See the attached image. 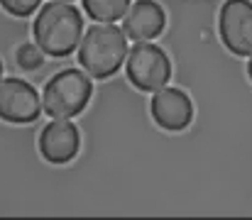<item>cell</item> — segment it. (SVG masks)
Here are the masks:
<instances>
[{
    "label": "cell",
    "mask_w": 252,
    "mask_h": 220,
    "mask_svg": "<svg viewBox=\"0 0 252 220\" xmlns=\"http://www.w3.org/2000/svg\"><path fill=\"white\" fill-rule=\"evenodd\" d=\"M84 32V15L74 2L49 0L37 10L32 22L34 44L44 52V57L54 59H64L76 52Z\"/></svg>",
    "instance_id": "1"
},
{
    "label": "cell",
    "mask_w": 252,
    "mask_h": 220,
    "mask_svg": "<svg viewBox=\"0 0 252 220\" xmlns=\"http://www.w3.org/2000/svg\"><path fill=\"white\" fill-rule=\"evenodd\" d=\"M127 34L115 22H95L91 25L81 37V44L76 49L79 64L91 78H110L120 71V66L127 59Z\"/></svg>",
    "instance_id": "2"
},
{
    "label": "cell",
    "mask_w": 252,
    "mask_h": 220,
    "mask_svg": "<svg viewBox=\"0 0 252 220\" xmlns=\"http://www.w3.org/2000/svg\"><path fill=\"white\" fill-rule=\"evenodd\" d=\"M93 95V81L84 69H64L54 73L42 91V110L52 120H71L81 115Z\"/></svg>",
    "instance_id": "3"
},
{
    "label": "cell",
    "mask_w": 252,
    "mask_h": 220,
    "mask_svg": "<svg viewBox=\"0 0 252 220\" xmlns=\"http://www.w3.org/2000/svg\"><path fill=\"white\" fill-rule=\"evenodd\" d=\"M127 81L142 93H157L171 78V62L167 52L155 42H137L125 59Z\"/></svg>",
    "instance_id": "4"
},
{
    "label": "cell",
    "mask_w": 252,
    "mask_h": 220,
    "mask_svg": "<svg viewBox=\"0 0 252 220\" xmlns=\"http://www.w3.org/2000/svg\"><path fill=\"white\" fill-rule=\"evenodd\" d=\"M42 113V95L39 91L15 76L0 78V120L10 125H30Z\"/></svg>",
    "instance_id": "5"
},
{
    "label": "cell",
    "mask_w": 252,
    "mask_h": 220,
    "mask_svg": "<svg viewBox=\"0 0 252 220\" xmlns=\"http://www.w3.org/2000/svg\"><path fill=\"white\" fill-rule=\"evenodd\" d=\"M218 34L235 57H252V2L225 0L218 12Z\"/></svg>",
    "instance_id": "6"
},
{
    "label": "cell",
    "mask_w": 252,
    "mask_h": 220,
    "mask_svg": "<svg viewBox=\"0 0 252 220\" xmlns=\"http://www.w3.org/2000/svg\"><path fill=\"white\" fill-rule=\"evenodd\" d=\"M37 149L49 164H69L79 157L81 149V130L71 120H52L42 127L37 137Z\"/></svg>",
    "instance_id": "7"
},
{
    "label": "cell",
    "mask_w": 252,
    "mask_h": 220,
    "mask_svg": "<svg viewBox=\"0 0 252 220\" xmlns=\"http://www.w3.org/2000/svg\"><path fill=\"white\" fill-rule=\"evenodd\" d=\"M150 113L157 127L167 132H184L193 120V103L186 91L164 86L150 100Z\"/></svg>",
    "instance_id": "8"
},
{
    "label": "cell",
    "mask_w": 252,
    "mask_h": 220,
    "mask_svg": "<svg viewBox=\"0 0 252 220\" xmlns=\"http://www.w3.org/2000/svg\"><path fill=\"white\" fill-rule=\"evenodd\" d=\"M123 30L135 44L152 42L167 30V12L157 0H135L123 17Z\"/></svg>",
    "instance_id": "9"
},
{
    "label": "cell",
    "mask_w": 252,
    "mask_h": 220,
    "mask_svg": "<svg viewBox=\"0 0 252 220\" xmlns=\"http://www.w3.org/2000/svg\"><path fill=\"white\" fill-rule=\"evenodd\" d=\"M132 0H84V12L95 22H118L127 15Z\"/></svg>",
    "instance_id": "10"
},
{
    "label": "cell",
    "mask_w": 252,
    "mask_h": 220,
    "mask_svg": "<svg viewBox=\"0 0 252 220\" xmlns=\"http://www.w3.org/2000/svg\"><path fill=\"white\" fill-rule=\"evenodd\" d=\"M15 59H17V66H20L22 71H37V69L44 64V52H42L34 42H25V44L17 47Z\"/></svg>",
    "instance_id": "11"
},
{
    "label": "cell",
    "mask_w": 252,
    "mask_h": 220,
    "mask_svg": "<svg viewBox=\"0 0 252 220\" xmlns=\"http://www.w3.org/2000/svg\"><path fill=\"white\" fill-rule=\"evenodd\" d=\"M0 7L12 17H30L42 7V0H0Z\"/></svg>",
    "instance_id": "12"
},
{
    "label": "cell",
    "mask_w": 252,
    "mask_h": 220,
    "mask_svg": "<svg viewBox=\"0 0 252 220\" xmlns=\"http://www.w3.org/2000/svg\"><path fill=\"white\" fill-rule=\"evenodd\" d=\"M248 76H250V81H252V57H250V62H248Z\"/></svg>",
    "instance_id": "13"
},
{
    "label": "cell",
    "mask_w": 252,
    "mask_h": 220,
    "mask_svg": "<svg viewBox=\"0 0 252 220\" xmlns=\"http://www.w3.org/2000/svg\"><path fill=\"white\" fill-rule=\"evenodd\" d=\"M0 78H2V62H0Z\"/></svg>",
    "instance_id": "14"
},
{
    "label": "cell",
    "mask_w": 252,
    "mask_h": 220,
    "mask_svg": "<svg viewBox=\"0 0 252 220\" xmlns=\"http://www.w3.org/2000/svg\"><path fill=\"white\" fill-rule=\"evenodd\" d=\"M59 2H74V0H59Z\"/></svg>",
    "instance_id": "15"
}]
</instances>
